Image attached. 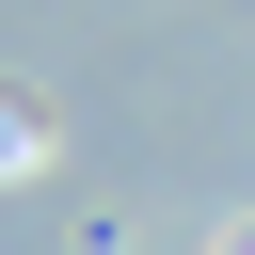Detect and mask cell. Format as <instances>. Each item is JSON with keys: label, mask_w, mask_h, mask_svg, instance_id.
<instances>
[{"label": "cell", "mask_w": 255, "mask_h": 255, "mask_svg": "<svg viewBox=\"0 0 255 255\" xmlns=\"http://www.w3.org/2000/svg\"><path fill=\"white\" fill-rule=\"evenodd\" d=\"M239 255H255V239H239Z\"/></svg>", "instance_id": "1"}]
</instances>
